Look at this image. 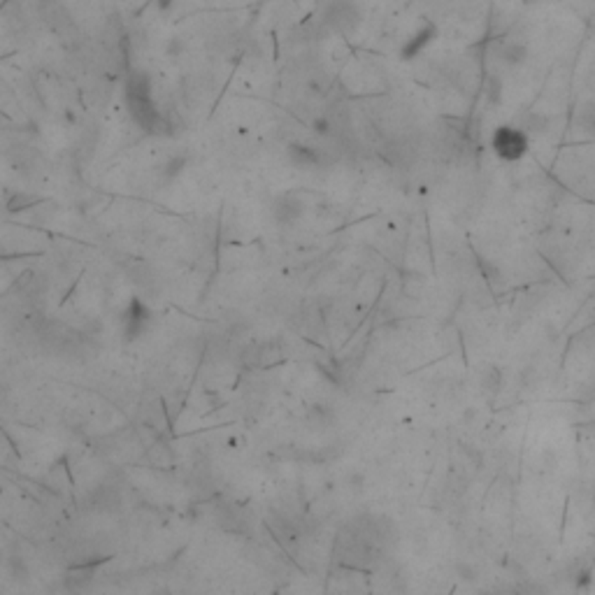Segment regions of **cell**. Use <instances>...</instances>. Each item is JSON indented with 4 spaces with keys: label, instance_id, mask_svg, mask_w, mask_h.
Returning <instances> with one entry per match:
<instances>
[{
    "label": "cell",
    "instance_id": "obj_7",
    "mask_svg": "<svg viewBox=\"0 0 595 595\" xmlns=\"http://www.w3.org/2000/svg\"><path fill=\"white\" fill-rule=\"evenodd\" d=\"M547 128H549V117H544V114L533 112L524 119V130L528 135L531 133H547Z\"/></svg>",
    "mask_w": 595,
    "mask_h": 595
},
{
    "label": "cell",
    "instance_id": "obj_3",
    "mask_svg": "<svg viewBox=\"0 0 595 595\" xmlns=\"http://www.w3.org/2000/svg\"><path fill=\"white\" fill-rule=\"evenodd\" d=\"M526 56H528V49H526V45H521V42H507V45L502 47V52H500V59L507 65L524 63Z\"/></svg>",
    "mask_w": 595,
    "mask_h": 595
},
{
    "label": "cell",
    "instance_id": "obj_9",
    "mask_svg": "<svg viewBox=\"0 0 595 595\" xmlns=\"http://www.w3.org/2000/svg\"><path fill=\"white\" fill-rule=\"evenodd\" d=\"M428 40H430V30L426 28V30H423V33H419V40H414L412 45H407V49H405V56H412V54H417L419 49H421L423 45L428 42Z\"/></svg>",
    "mask_w": 595,
    "mask_h": 595
},
{
    "label": "cell",
    "instance_id": "obj_12",
    "mask_svg": "<svg viewBox=\"0 0 595 595\" xmlns=\"http://www.w3.org/2000/svg\"><path fill=\"white\" fill-rule=\"evenodd\" d=\"M349 486H352V488H361L363 486V477L361 475H352V477H349Z\"/></svg>",
    "mask_w": 595,
    "mask_h": 595
},
{
    "label": "cell",
    "instance_id": "obj_10",
    "mask_svg": "<svg viewBox=\"0 0 595 595\" xmlns=\"http://www.w3.org/2000/svg\"><path fill=\"white\" fill-rule=\"evenodd\" d=\"M186 166V158L184 156H177L173 161H168V166H166V177H175L182 173V168Z\"/></svg>",
    "mask_w": 595,
    "mask_h": 595
},
{
    "label": "cell",
    "instance_id": "obj_5",
    "mask_svg": "<svg viewBox=\"0 0 595 595\" xmlns=\"http://www.w3.org/2000/svg\"><path fill=\"white\" fill-rule=\"evenodd\" d=\"M500 384H502L500 370L495 368V365H486V368L482 370V386H484V391H488V393H495V391L500 388Z\"/></svg>",
    "mask_w": 595,
    "mask_h": 595
},
{
    "label": "cell",
    "instance_id": "obj_2",
    "mask_svg": "<svg viewBox=\"0 0 595 595\" xmlns=\"http://www.w3.org/2000/svg\"><path fill=\"white\" fill-rule=\"evenodd\" d=\"M303 200L300 198H293V195H284V198L277 200V205H275V216H277V221L279 224H296L300 216H303Z\"/></svg>",
    "mask_w": 595,
    "mask_h": 595
},
{
    "label": "cell",
    "instance_id": "obj_6",
    "mask_svg": "<svg viewBox=\"0 0 595 595\" xmlns=\"http://www.w3.org/2000/svg\"><path fill=\"white\" fill-rule=\"evenodd\" d=\"M577 124L582 126L584 133H589L591 137H595V105L593 103L584 105L582 112L577 114Z\"/></svg>",
    "mask_w": 595,
    "mask_h": 595
},
{
    "label": "cell",
    "instance_id": "obj_1",
    "mask_svg": "<svg viewBox=\"0 0 595 595\" xmlns=\"http://www.w3.org/2000/svg\"><path fill=\"white\" fill-rule=\"evenodd\" d=\"M493 149L502 161H519L528 151V133L524 128L502 126L493 135Z\"/></svg>",
    "mask_w": 595,
    "mask_h": 595
},
{
    "label": "cell",
    "instance_id": "obj_4",
    "mask_svg": "<svg viewBox=\"0 0 595 595\" xmlns=\"http://www.w3.org/2000/svg\"><path fill=\"white\" fill-rule=\"evenodd\" d=\"M291 158L296 161L298 166H316V163H319L316 151H312L309 146H303V144H293L291 146Z\"/></svg>",
    "mask_w": 595,
    "mask_h": 595
},
{
    "label": "cell",
    "instance_id": "obj_8",
    "mask_svg": "<svg viewBox=\"0 0 595 595\" xmlns=\"http://www.w3.org/2000/svg\"><path fill=\"white\" fill-rule=\"evenodd\" d=\"M577 398H579V403H586V405L595 403V377L586 379L584 384L577 388Z\"/></svg>",
    "mask_w": 595,
    "mask_h": 595
},
{
    "label": "cell",
    "instance_id": "obj_11",
    "mask_svg": "<svg viewBox=\"0 0 595 595\" xmlns=\"http://www.w3.org/2000/svg\"><path fill=\"white\" fill-rule=\"evenodd\" d=\"M458 577L466 582H475L477 579V567H472L470 563H461L458 565Z\"/></svg>",
    "mask_w": 595,
    "mask_h": 595
}]
</instances>
